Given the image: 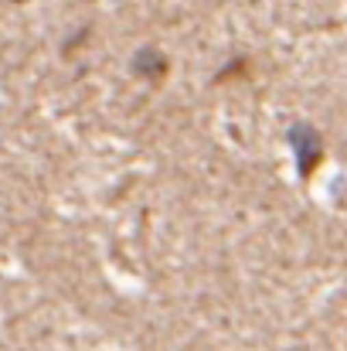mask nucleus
Listing matches in <instances>:
<instances>
[{"mask_svg":"<svg viewBox=\"0 0 347 351\" xmlns=\"http://www.w3.org/2000/svg\"><path fill=\"white\" fill-rule=\"evenodd\" d=\"M286 140L293 147V160H296V171L303 181H310V174L324 164V136L313 123L307 119H296L290 130H286Z\"/></svg>","mask_w":347,"mask_h":351,"instance_id":"nucleus-1","label":"nucleus"},{"mask_svg":"<svg viewBox=\"0 0 347 351\" xmlns=\"http://www.w3.org/2000/svg\"><path fill=\"white\" fill-rule=\"evenodd\" d=\"M129 69H133V75L146 79L150 86H160V82L167 79L170 62H167V55H164V51H157L153 45H143V48L129 58Z\"/></svg>","mask_w":347,"mask_h":351,"instance_id":"nucleus-2","label":"nucleus"},{"mask_svg":"<svg viewBox=\"0 0 347 351\" xmlns=\"http://www.w3.org/2000/svg\"><path fill=\"white\" fill-rule=\"evenodd\" d=\"M14 3H24V0H14Z\"/></svg>","mask_w":347,"mask_h":351,"instance_id":"nucleus-3","label":"nucleus"}]
</instances>
